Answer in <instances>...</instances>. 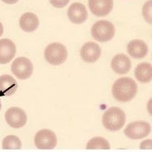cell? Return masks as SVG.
I'll list each match as a JSON object with an SVG mask.
<instances>
[{"instance_id": "obj_2", "label": "cell", "mask_w": 152, "mask_h": 152, "mask_svg": "<svg viewBox=\"0 0 152 152\" xmlns=\"http://www.w3.org/2000/svg\"><path fill=\"white\" fill-rule=\"evenodd\" d=\"M126 121L125 113L119 107H110L104 113L102 124L110 131H119L122 129Z\"/></svg>"}, {"instance_id": "obj_5", "label": "cell", "mask_w": 152, "mask_h": 152, "mask_svg": "<svg viewBox=\"0 0 152 152\" xmlns=\"http://www.w3.org/2000/svg\"><path fill=\"white\" fill-rule=\"evenodd\" d=\"M12 71L19 80H27L33 74L34 66L30 59L20 56L12 64Z\"/></svg>"}, {"instance_id": "obj_4", "label": "cell", "mask_w": 152, "mask_h": 152, "mask_svg": "<svg viewBox=\"0 0 152 152\" xmlns=\"http://www.w3.org/2000/svg\"><path fill=\"white\" fill-rule=\"evenodd\" d=\"M91 32L94 39L102 43H106L112 39L115 33V29L111 22L102 20L96 21L93 25Z\"/></svg>"}, {"instance_id": "obj_11", "label": "cell", "mask_w": 152, "mask_h": 152, "mask_svg": "<svg viewBox=\"0 0 152 152\" xmlns=\"http://www.w3.org/2000/svg\"><path fill=\"white\" fill-rule=\"evenodd\" d=\"M17 53L16 44L8 39H0V64H7L12 60Z\"/></svg>"}, {"instance_id": "obj_15", "label": "cell", "mask_w": 152, "mask_h": 152, "mask_svg": "<svg viewBox=\"0 0 152 152\" xmlns=\"http://www.w3.org/2000/svg\"><path fill=\"white\" fill-rule=\"evenodd\" d=\"M128 53L135 59H141L146 56L148 53V47L143 40L133 39L128 44Z\"/></svg>"}, {"instance_id": "obj_14", "label": "cell", "mask_w": 152, "mask_h": 152, "mask_svg": "<svg viewBox=\"0 0 152 152\" xmlns=\"http://www.w3.org/2000/svg\"><path fill=\"white\" fill-rule=\"evenodd\" d=\"M18 84L16 80L9 75L0 76V96H9L17 92Z\"/></svg>"}, {"instance_id": "obj_8", "label": "cell", "mask_w": 152, "mask_h": 152, "mask_svg": "<svg viewBox=\"0 0 152 152\" xmlns=\"http://www.w3.org/2000/svg\"><path fill=\"white\" fill-rule=\"evenodd\" d=\"M5 120L14 129H20L26 125L27 115L25 110L19 107H11L5 113Z\"/></svg>"}, {"instance_id": "obj_10", "label": "cell", "mask_w": 152, "mask_h": 152, "mask_svg": "<svg viewBox=\"0 0 152 152\" xmlns=\"http://www.w3.org/2000/svg\"><path fill=\"white\" fill-rule=\"evenodd\" d=\"M88 6L96 17H106L112 11L113 0H89Z\"/></svg>"}, {"instance_id": "obj_9", "label": "cell", "mask_w": 152, "mask_h": 152, "mask_svg": "<svg viewBox=\"0 0 152 152\" xmlns=\"http://www.w3.org/2000/svg\"><path fill=\"white\" fill-rule=\"evenodd\" d=\"M102 55V49L97 43L88 42L80 49L81 58L88 63H93L99 59Z\"/></svg>"}, {"instance_id": "obj_21", "label": "cell", "mask_w": 152, "mask_h": 152, "mask_svg": "<svg viewBox=\"0 0 152 152\" xmlns=\"http://www.w3.org/2000/svg\"><path fill=\"white\" fill-rule=\"evenodd\" d=\"M53 7L57 8H62L69 4V0H49Z\"/></svg>"}, {"instance_id": "obj_7", "label": "cell", "mask_w": 152, "mask_h": 152, "mask_svg": "<svg viewBox=\"0 0 152 152\" xmlns=\"http://www.w3.org/2000/svg\"><path fill=\"white\" fill-rule=\"evenodd\" d=\"M34 143L38 149L51 150L56 147L57 138L56 134L49 129H42L34 137Z\"/></svg>"}, {"instance_id": "obj_24", "label": "cell", "mask_w": 152, "mask_h": 152, "mask_svg": "<svg viewBox=\"0 0 152 152\" xmlns=\"http://www.w3.org/2000/svg\"><path fill=\"white\" fill-rule=\"evenodd\" d=\"M4 34V26H3V24L0 22V37L3 35Z\"/></svg>"}, {"instance_id": "obj_18", "label": "cell", "mask_w": 152, "mask_h": 152, "mask_svg": "<svg viewBox=\"0 0 152 152\" xmlns=\"http://www.w3.org/2000/svg\"><path fill=\"white\" fill-rule=\"evenodd\" d=\"M86 148L88 150H109L110 148V145L108 141L104 137H93L88 142L86 145Z\"/></svg>"}, {"instance_id": "obj_17", "label": "cell", "mask_w": 152, "mask_h": 152, "mask_svg": "<svg viewBox=\"0 0 152 152\" xmlns=\"http://www.w3.org/2000/svg\"><path fill=\"white\" fill-rule=\"evenodd\" d=\"M137 80L142 83L151 82L152 77V66L151 63L143 62L137 66L134 71Z\"/></svg>"}, {"instance_id": "obj_16", "label": "cell", "mask_w": 152, "mask_h": 152, "mask_svg": "<svg viewBox=\"0 0 152 152\" xmlns=\"http://www.w3.org/2000/svg\"><path fill=\"white\" fill-rule=\"evenodd\" d=\"M19 24L22 30L31 33L38 29L39 20L38 17L33 12H26L20 17Z\"/></svg>"}, {"instance_id": "obj_1", "label": "cell", "mask_w": 152, "mask_h": 152, "mask_svg": "<svg viewBox=\"0 0 152 152\" xmlns=\"http://www.w3.org/2000/svg\"><path fill=\"white\" fill-rule=\"evenodd\" d=\"M137 93V85L129 77H123L116 80L112 87L114 98L120 102H127L135 97Z\"/></svg>"}, {"instance_id": "obj_3", "label": "cell", "mask_w": 152, "mask_h": 152, "mask_svg": "<svg viewBox=\"0 0 152 152\" xmlns=\"http://www.w3.org/2000/svg\"><path fill=\"white\" fill-rule=\"evenodd\" d=\"M68 52L66 48L60 43H50L44 51V58L53 66H59L67 59Z\"/></svg>"}, {"instance_id": "obj_22", "label": "cell", "mask_w": 152, "mask_h": 152, "mask_svg": "<svg viewBox=\"0 0 152 152\" xmlns=\"http://www.w3.org/2000/svg\"><path fill=\"white\" fill-rule=\"evenodd\" d=\"M141 148L142 149H151V139H148L146 141H144L141 144Z\"/></svg>"}, {"instance_id": "obj_23", "label": "cell", "mask_w": 152, "mask_h": 152, "mask_svg": "<svg viewBox=\"0 0 152 152\" xmlns=\"http://www.w3.org/2000/svg\"><path fill=\"white\" fill-rule=\"evenodd\" d=\"M2 1L7 4H15L16 3H17L19 0H2Z\"/></svg>"}, {"instance_id": "obj_20", "label": "cell", "mask_w": 152, "mask_h": 152, "mask_svg": "<svg viewBox=\"0 0 152 152\" xmlns=\"http://www.w3.org/2000/svg\"><path fill=\"white\" fill-rule=\"evenodd\" d=\"M142 15L146 22L151 24V0H149L144 4L142 8Z\"/></svg>"}, {"instance_id": "obj_12", "label": "cell", "mask_w": 152, "mask_h": 152, "mask_svg": "<svg viewBox=\"0 0 152 152\" xmlns=\"http://www.w3.org/2000/svg\"><path fill=\"white\" fill-rule=\"evenodd\" d=\"M67 15L69 20L74 24L83 23L88 16L86 7L80 3H75L71 4L68 9Z\"/></svg>"}, {"instance_id": "obj_19", "label": "cell", "mask_w": 152, "mask_h": 152, "mask_svg": "<svg viewBox=\"0 0 152 152\" xmlns=\"http://www.w3.org/2000/svg\"><path fill=\"white\" fill-rule=\"evenodd\" d=\"M2 147L4 150H19L21 148V142L17 136H7L3 140Z\"/></svg>"}, {"instance_id": "obj_6", "label": "cell", "mask_w": 152, "mask_h": 152, "mask_svg": "<svg viewBox=\"0 0 152 152\" xmlns=\"http://www.w3.org/2000/svg\"><path fill=\"white\" fill-rule=\"evenodd\" d=\"M124 132L130 139L137 140L144 138L151 132V125L145 121H135L130 123L126 127Z\"/></svg>"}, {"instance_id": "obj_25", "label": "cell", "mask_w": 152, "mask_h": 152, "mask_svg": "<svg viewBox=\"0 0 152 152\" xmlns=\"http://www.w3.org/2000/svg\"><path fill=\"white\" fill-rule=\"evenodd\" d=\"M1 107H2V103H1V101H0V110H1Z\"/></svg>"}, {"instance_id": "obj_13", "label": "cell", "mask_w": 152, "mask_h": 152, "mask_svg": "<svg viewBox=\"0 0 152 152\" xmlns=\"http://www.w3.org/2000/svg\"><path fill=\"white\" fill-rule=\"evenodd\" d=\"M132 63L129 56L125 54H117L111 61V68L118 75H125L131 69Z\"/></svg>"}]
</instances>
